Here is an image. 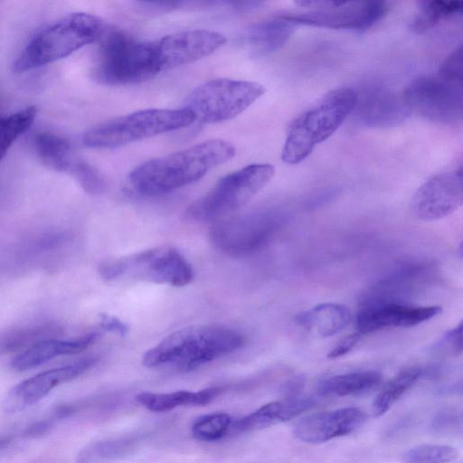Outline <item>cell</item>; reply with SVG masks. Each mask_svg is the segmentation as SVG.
<instances>
[{
	"instance_id": "6da1fadb",
	"label": "cell",
	"mask_w": 463,
	"mask_h": 463,
	"mask_svg": "<svg viewBox=\"0 0 463 463\" xmlns=\"http://www.w3.org/2000/svg\"><path fill=\"white\" fill-rule=\"evenodd\" d=\"M235 153L232 143L210 139L147 160L133 169L128 179L139 194H164L200 180L213 168L229 161Z\"/></svg>"
},
{
	"instance_id": "7a4b0ae2",
	"label": "cell",
	"mask_w": 463,
	"mask_h": 463,
	"mask_svg": "<svg viewBox=\"0 0 463 463\" xmlns=\"http://www.w3.org/2000/svg\"><path fill=\"white\" fill-rule=\"evenodd\" d=\"M245 337L219 325H194L180 328L162 339L143 355L148 368L171 367L187 372L240 349Z\"/></svg>"
},
{
	"instance_id": "3957f363",
	"label": "cell",
	"mask_w": 463,
	"mask_h": 463,
	"mask_svg": "<svg viewBox=\"0 0 463 463\" xmlns=\"http://www.w3.org/2000/svg\"><path fill=\"white\" fill-rule=\"evenodd\" d=\"M356 90L337 88L321 97L288 126L281 159L288 165L305 160L316 146L326 140L353 112Z\"/></svg>"
},
{
	"instance_id": "277c9868",
	"label": "cell",
	"mask_w": 463,
	"mask_h": 463,
	"mask_svg": "<svg viewBox=\"0 0 463 463\" xmlns=\"http://www.w3.org/2000/svg\"><path fill=\"white\" fill-rule=\"evenodd\" d=\"M104 33L105 24L99 16L70 14L33 35L17 56L13 70L20 73L52 63L99 41Z\"/></svg>"
},
{
	"instance_id": "5b68a950",
	"label": "cell",
	"mask_w": 463,
	"mask_h": 463,
	"mask_svg": "<svg viewBox=\"0 0 463 463\" xmlns=\"http://www.w3.org/2000/svg\"><path fill=\"white\" fill-rule=\"evenodd\" d=\"M195 121L192 111L181 109H146L134 111L89 129L83 144L91 148H113L186 128Z\"/></svg>"
},
{
	"instance_id": "8992f818",
	"label": "cell",
	"mask_w": 463,
	"mask_h": 463,
	"mask_svg": "<svg viewBox=\"0 0 463 463\" xmlns=\"http://www.w3.org/2000/svg\"><path fill=\"white\" fill-rule=\"evenodd\" d=\"M100 41L94 68V77L99 83L135 84L159 73L153 41H138L120 31L105 32Z\"/></svg>"
},
{
	"instance_id": "52a82bcc",
	"label": "cell",
	"mask_w": 463,
	"mask_h": 463,
	"mask_svg": "<svg viewBox=\"0 0 463 463\" xmlns=\"http://www.w3.org/2000/svg\"><path fill=\"white\" fill-rule=\"evenodd\" d=\"M100 277L107 281L137 279L184 287L194 278L193 268L175 248L160 246L100 264Z\"/></svg>"
},
{
	"instance_id": "ba28073f",
	"label": "cell",
	"mask_w": 463,
	"mask_h": 463,
	"mask_svg": "<svg viewBox=\"0 0 463 463\" xmlns=\"http://www.w3.org/2000/svg\"><path fill=\"white\" fill-rule=\"evenodd\" d=\"M270 164H251L227 174L187 213L199 221H220L246 205L272 179Z\"/></svg>"
},
{
	"instance_id": "9c48e42d",
	"label": "cell",
	"mask_w": 463,
	"mask_h": 463,
	"mask_svg": "<svg viewBox=\"0 0 463 463\" xmlns=\"http://www.w3.org/2000/svg\"><path fill=\"white\" fill-rule=\"evenodd\" d=\"M265 91V87L256 81L213 79L194 89L184 108L192 111L199 122H222L243 112Z\"/></svg>"
},
{
	"instance_id": "30bf717a",
	"label": "cell",
	"mask_w": 463,
	"mask_h": 463,
	"mask_svg": "<svg viewBox=\"0 0 463 463\" xmlns=\"http://www.w3.org/2000/svg\"><path fill=\"white\" fill-rule=\"evenodd\" d=\"M283 221L282 213L274 210L220 220L211 228L210 239L213 246L225 254L245 256L267 246Z\"/></svg>"
},
{
	"instance_id": "8fae6325",
	"label": "cell",
	"mask_w": 463,
	"mask_h": 463,
	"mask_svg": "<svg viewBox=\"0 0 463 463\" xmlns=\"http://www.w3.org/2000/svg\"><path fill=\"white\" fill-rule=\"evenodd\" d=\"M312 8L305 13L287 14L296 24L343 30H364L380 22L389 8L385 2L298 1Z\"/></svg>"
},
{
	"instance_id": "7c38bea8",
	"label": "cell",
	"mask_w": 463,
	"mask_h": 463,
	"mask_svg": "<svg viewBox=\"0 0 463 463\" xmlns=\"http://www.w3.org/2000/svg\"><path fill=\"white\" fill-rule=\"evenodd\" d=\"M402 95L411 112L432 122L450 125L462 119V83L439 75L421 76L411 81Z\"/></svg>"
},
{
	"instance_id": "4fadbf2b",
	"label": "cell",
	"mask_w": 463,
	"mask_h": 463,
	"mask_svg": "<svg viewBox=\"0 0 463 463\" xmlns=\"http://www.w3.org/2000/svg\"><path fill=\"white\" fill-rule=\"evenodd\" d=\"M226 38L212 30H188L153 41L159 72L186 65L206 57L222 47Z\"/></svg>"
},
{
	"instance_id": "5bb4252c",
	"label": "cell",
	"mask_w": 463,
	"mask_h": 463,
	"mask_svg": "<svg viewBox=\"0 0 463 463\" xmlns=\"http://www.w3.org/2000/svg\"><path fill=\"white\" fill-rule=\"evenodd\" d=\"M463 202L461 170L437 174L423 183L412 196V214L421 221H436L457 211Z\"/></svg>"
},
{
	"instance_id": "9a60e30c",
	"label": "cell",
	"mask_w": 463,
	"mask_h": 463,
	"mask_svg": "<svg viewBox=\"0 0 463 463\" xmlns=\"http://www.w3.org/2000/svg\"><path fill=\"white\" fill-rule=\"evenodd\" d=\"M441 311L439 306L362 302L356 316L357 333L363 335L383 329L414 326L433 318Z\"/></svg>"
},
{
	"instance_id": "2e32d148",
	"label": "cell",
	"mask_w": 463,
	"mask_h": 463,
	"mask_svg": "<svg viewBox=\"0 0 463 463\" xmlns=\"http://www.w3.org/2000/svg\"><path fill=\"white\" fill-rule=\"evenodd\" d=\"M353 112L356 120L369 128H392L411 115L403 95L383 86H370L357 92Z\"/></svg>"
},
{
	"instance_id": "e0dca14e",
	"label": "cell",
	"mask_w": 463,
	"mask_h": 463,
	"mask_svg": "<svg viewBox=\"0 0 463 463\" xmlns=\"http://www.w3.org/2000/svg\"><path fill=\"white\" fill-rule=\"evenodd\" d=\"M366 421L358 408H342L307 415L294 426V436L306 443L318 444L351 434Z\"/></svg>"
},
{
	"instance_id": "ac0fdd59",
	"label": "cell",
	"mask_w": 463,
	"mask_h": 463,
	"mask_svg": "<svg viewBox=\"0 0 463 463\" xmlns=\"http://www.w3.org/2000/svg\"><path fill=\"white\" fill-rule=\"evenodd\" d=\"M96 361L95 357H85L70 364L37 373L12 389L5 406L9 410H20L33 405L46 397L56 387L90 370Z\"/></svg>"
},
{
	"instance_id": "d6986e66",
	"label": "cell",
	"mask_w": 463,
	"mask_h": 463,
	"mask_svg": "<svg viewBox=\"0 0 463 463\" xmlns=\"http://www.w3.org/2000/svg\"><path fill=\"white\" fill-rule=\"evenodd\" d=\"M430 271V266L425 263L403 266L373 286L363 302L407 303L406 297L426 281Z\"/></svg>"
},
{
	"instance_id": "ffe728a7",
	"label": "cell",
	"mask_w": 463,
	"mask_h": 463,
	"mask_svg": "<svg viewBox=\"0 0 463 463\" xmlns=\"http://www.w3.org/2000/svg\"><path fill=\"white\" fill-rule=\"evenodd\" d=\"M97 337L96 333H90L71 340L43 339L21 351L12 359L10 366L17 372L35 368L57 356L80 353L90 347Z\"/></svg>"
},
{
	"instance_id": "44dd1931",
	"label": "cell",
	"mask_w": 463,
	"mask_h": 463,
	"mask_svg": "<svg viewBox=\"0 0 463 463\" xmlns=\"http://www.w3.org/2000/svg\"><path fill=\"white\" fill-rule=\"evenodd\" d=\"M316 402L310 397L285 398L284 401L267 403L236 421L239 432H251L288 421L308 411Z\"/></svg>"
},
{
	"instance_id": "7402d4cb",
	"label": "cell",
	"mask_w": 463,
	"mask_h": 463,
	"mask_svg": "<svg viewBox=\"0 0 463 463\" xmlns=\"http://www.w3.org/2000/svg\"><path fill=\"white\" fill-rule=\"evenodd\" d=\"M295 27L287 14H279L250 25L244 39L253 54L265 56L280 50L290 39Z\"/></svg>"
},
{
	"instance_id": "603a6c76",
	"label": "cell",
	"mask_w": 463,
	"mask_h": 463,
	"mask_svg": "<svg viewBox=\"0 0 463 463\" xmlns=\"http://www.w3.org/2000/svg\"><path fill=\"white\" fill-rule=\"evenodd\" d=\"M295 321L316 336L328 337L339 333L349 324L351 313L344 305L323 303L301 312Z\"/></svg>"
},
{
	"instance_id": "cb8c5ba5",
	"label": "cell",
	"mask_w": 463,
	"mask_h": 463,
	"mask_svg": "<svg viewBox=\"0 0 463 463\" xmlns=\"http://www.w3.org/2000/svg\"><path fill=\"white\" fill-rule=\"evenodd\" d=\"M221 392V388L211 387L197 392L175 391L172 392L138 393L135 399L148 411L154 412L169 411L178 406L192 405L203 406L213 402Z\"/></svg>"
},
{
	"instance_id": "d4e9b609",
	"label": "cell",
	"mask_w": 463,
	"mask_h": 463,
	"mask_svg": "<svg viewBox=\"0 0 463 463\" xmlns=\"http://www.w3.org/2000/svg\"><path fill=\"white\" fill-rule=\"evenodd\" d=\"M382 382V374L375 370H365L336 374L325 379L318 392L327 396H357L375 389Z\"/></svg>"
},
{
	"instance_id": "484cf974",
	"label": "cell",
	"mask_w": 463,
	"mask_h": 463,
	"mask_svg": "<svg viewBox=\"0 0 463 463\" xmlns=\"http://www.w3.org/2000/svg\"><path fill=\"white\" fill-rule=\"evenodd\" d=\"M33 146L40 162L48 169L69 174L76 162L70 143L51 132L39 133Z\"/></svg>"
},
{
	"instance_id": "4316f807",
	"label": "cell",
	"mask_w": 463,
	"mask_h": 463,
	"mask_svg": "<svg viewBox=\"0 0 463 463\" xmlns=\"http://www.w3.org/2000/svg\"><path fill=\"white\" fill-rule=\"evenodd\" d=\"M421 373L422 371L420 367H408L391 379L373 402V416L380 417L386 413L401 397L414 386Z\"/></svg>"
},
{
	"instance_id": "83f0119b",
	"label": "cell",
	"mask_w": 463,
	"mask_h": 463,
	"mask_svg": "<svg viewBox=\"0 0 463 463\" xmlns=\"http://www.w3.org/2000/svg\"><path fill=\"white\" fill-rule=\"evenodd\" d=\"M462 10V2L443 0L420 1L411 24V29L416 33H423L436 26L442 20L461 14Z\"/></svg>"
},
{
	"instance_id": "f1b7e54d",
	"label": "cell",
	"mask_w": 463,
	"mask_h": 463,
	"mask_svg": "<svg viewBox=\"0 0 463 463\" xmlns=\"http://www.w3.org/2000/svg\"><path fill=\"white\" fill-rule=\"evenodd\" d=\"M37 113L36 107L29 106L0 117V161L15 140L31 128Z\"/></svg>"
},
{
	"instance_id": "f546056e",
	"label": "cell",
	"mask_w": 463,
	"mask_h": 463,
	"mask_svg": "<svg viewBox=\"0 0 463 463\" xmlns=\"http://www.w3.org/2000/svg\"><path fill=\"white\" fill-rule=\"evenodd\" d=\"M57 328L52 326H33L12 329L0 335V353L24 350L33 344L50 336Z\"/></svg>"
},
{
	"instance_id": "4dcf8cb0",
	"label": "cell",
	"mask_w": 463,
	"mask_h": 463,
	"mask_svg": "<svg viewBox=\"0 0 463 463\" xmlns=\"http://www.w3.org/2000/svg\"><path fill=\"white\" fill-rule=\"evenodd\" d=\"M232 427L227 413H210L197 418L191 428L193 437L200 441H215L224 437Z\"/></svg>"
},
{
	"instance_id": "1f68e13d",
	"label": "cell",
	"mask_w": 463,
	"mask_h": 463,
	"mask_svg": "<svg viewBox=\"0 0 463 463\" xmlns=\"http://www.w3.org/2000/svg\"><path fill=\"white\" fill-rule=\"evenodd\" d=\"M458 456L456 448L449 445L424 444L408 450L402 463H449Z\"/></svg>"
},
{
	"instance_id": "d6a6232c",
	"label": "cell",
	"mask_w": 463,
	"mask_h": 463,
	"mask_svg": "<svg viewBox=\"0 0 463 463\" xmlns=\"http://www.w3.org/2000/svg\"><path fill=\"white\" fill-rule=\"evenodd\" d=\"M128 446L126 440H99L82 448L76 456L77 463H98L118 458L125 454Z\"/></svg>"
},
{
	"instance_id": "836d02e7",
	"label": "cell",
	"mask_w": 463,
	"mask_h": 463,
	"mask_svg": "<svg viewBox=\"0 0 463 463\" xmlns=\"http://www.w3.org/2000/svg\"><path fill=\"white\" fill-rule=\"evenodd\" d=\"M69 175L90 194H99L104 189V182L99 174L84 161L77 159Z\"/></svg>"
},
{
	"instance_id": "e575fe53",
	"label": "cell",
	"mask_w": 463,
	"mask_h": 463,
	"mask_svg": "<svg viewBox=\"0 0 463 463\" xmlns=\"http://www.w3.org/2000/svg\"><path fill=\"white\" fill-rule=\"evenodd\" d=\"M462 47L459 46L440 65L438 75L445 80L462 83Z\"/></svg>"
},
{
	"instance_id": "d590c367",
	"label": "cell",
	"mask_w": 463,
	"mask_h": 463,
	"mask_svg": "<svg viewBox=\"0 0 463 463\" xmlns=\"http://www.w3.org/2000/svg\"><path fill=\"white\" fill-rule=\"evenodd\" d=\"M462 417L456 410L447 409L438 412L431 420L432 429L439 433L457 432L461 428Z\"/></svg>"
},
{
	"instance_id": "8d00e7d4",
	"label": "cell",
	"mask_w": 463,
	"mask_h": 463,
	"mask_svg": "<svg viewBox=\"0 0 463 463\" xmlns=\"http://www.w3.org/2000/svg\"><path fill=\"white\" fill-rule=\"evenodd\" d=\"M463 326L460 322L454 328L448 330L441 337L439 346L446 351L458 355L462 353L463 347Z\"/></svg>"
},
{
	"instance_id": "74e56055",
	"label": "cell",
	"mask_w": 463,
	"mask_h": 463,
	"mask_svg": "<svg viewBox=\"0 0 463 463\" xmlns=\"http://www.w3.org/2000/svg\"><path fill=\"white\" fill-rule=\"evenodd\" d=\"M361 336L362 335L357 332L346 336L329 352L327 356L331 359H335L346 354L354 347Z\"/></svg>"
},
{
	"instance_id": "f35d334b",
	"label": "cell",
	"mask_w": 463,
	"mask_h": 463,
	"mask_svg": "<svg viewBox=\"0 0 463 463\" xmlns=\"http://www.w3.org/2000/svg\"><path fill=\"white\" fill-rule=\"evenodd\" d=\"M99 324L103 329L120 335H125L128 331V326L113 316L106 314L100 315Z\"/></svg>"
},
{
	"instance_id": "ab89813d",
	"label": "cell",
	"mask_w": 463,
	"mask_h": 463,
	"mask_svg": "<svg viewBox=\"0 0 463 463\" xmlns=\"http://www.w3.org/2000/svg\"><path fill=\"white\" fill-rule=\"evenodd\" d=\"M303 385V380L299 377L290 380L284 387L286 398H294L298 396V393Z\"/></svg>"
}]
</instances>
